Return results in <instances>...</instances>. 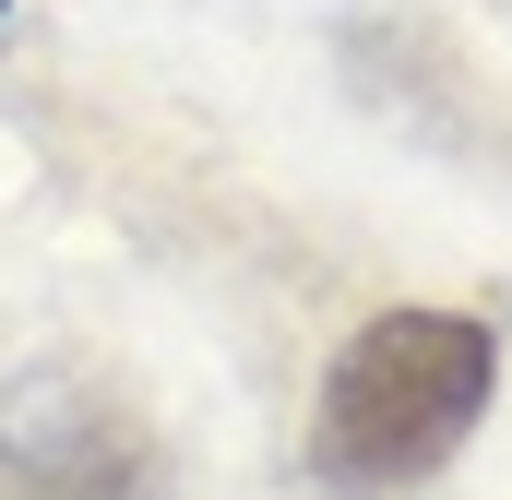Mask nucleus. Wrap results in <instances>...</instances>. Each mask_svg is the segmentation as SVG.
Instances as JSON below:
<instances>
[{
	"label": "nucleus",
	"mask_w": 512,
	"mask_h": 500,
	"mask_svg": "<svg viewBox=\"0 0 512 500\" xmlns=\"http://www.w3.org/2000/svg\"><path fill=\"white\" fill-rule=\"evenodd\" d=\"M501 393V346L465 310H382L334 346L322 405H310V465L322 489H417L429 465L465 453V429Z\"/></svg>",
	"instance_id": "f257e3e1"
},
{
	"label": "nucleus",
	"mask_w": 512,
	"mask_h": 500,
	"mask_svg": "<svg viewBox=\"0 0 512 500\" xmlns=\"http://www.w3.org/2000/svg\"><path fill=\"white\" fill-rule=\"evenodd\" d=\"M167 441L96 370H24L0 393V500H167Z\"/></svg>",
	"instance_id": "f03ea898"
}]
</instances>
